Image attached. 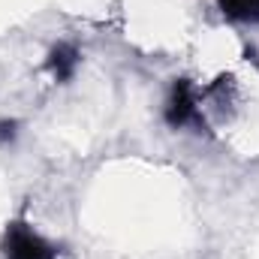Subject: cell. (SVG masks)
Returning <instances> with one entry per match:
<instances>
[{"label": "cell", "instance_id": "obj_5", "mask_svg": "<svg viewBox=\"0 0 259 259\" xmlns=\"http://www.w3.org/2000/svg\"><path fill=\"white\" fill-rule=\"evenodd\" d=\"M18 133V124L15 121H0V142H12Z\"/></svg>", "mask_w": 259, "mask_h": 259}, {"label": "cell", "instance_id": "obj_1", "mask_svg": "<svg viewBox=\"0 0 259 259\" xmlns=\"http://www.w3.org/2000/svg\"><path fill=\"white\" fill-rule=\"evenodd\" d=\"M0 253H3V259H58L61 247L46 241L24 217H18L6 226L3 241H0Z\"/></svg>", "mask_w": 259, "mask_h": 259}, {"label": "cell", "instance_id": "obj_2", "mask_svg": "<svg viewBox=\"0 0 259 259\" xmlns=\"http://www.w3.org/2000/svg\"><path fill=\"white\" fill-rule=\"evenodd\" d=\"M163 118L172 130H184V127H199V133L205 130V118L199 112V94H196L193 81L190 78H175Z\"/></svg>", "mask_w": 259, "mask_h": 259}, {"label": "cell", "instance_id": "obj_4", "mask_svg": "<svg viewBox=\"0 0 259 259\" xmlns=\"http://www.w3.org/2000/svg\"><path fill=\"white\" fill-rule=\"evenodd\" d=\"M217 9L229 21L259 24V0H217Z\"/></svg>", "mask_w": 259, "mask_h": 259}, {"label": "cell", "instance_id": "obj_3", "mask_svg": "<svg viewBox=\"0 0 259 259\" xmlns=\"http://www.w3.org/2000/svg\"><path fill=\"white\" fill-rule=\"evenodd\" d=\"M78 61H81V52H78L72 42H58V46L49 52V58H46V69L55 75V81L66 84V81L75 75Z\"/></svg>", "mask_w": 259, "mask_h": 259}]
</instances>
